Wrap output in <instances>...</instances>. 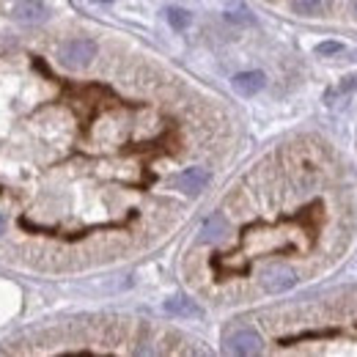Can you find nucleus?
<instances>
[{
	"mask_svg": "<svg viewBox=\"0 0 357 357\" xmlns=\"http://www.w3.org/2000/svg\"><path fill=\"white\" fill-rule=\"evenodd\" d=\"M176 184L181 192H187V195H198L201 190H206L209 174H206L204 168H184V171L176 176Z\"/></svg>",
	"mask_w": 357,
	"mask_h": 357,
	"instance_id": "423d86ee",
	"label": "nucleus"
},
{
	"mask_svg": "<svg viewBox=\"0 0 357 357\" xmlns=\"http://www.w3.org/2000/svg\"><path fill=\"white\" fill-rule=\"evenodd\" d=\"M6 228H8V220H6V215H3V212H0V236H3V234H6Z\"/></svg>",
	"mask_w": 357,
	"mask_h": 357,
	"instance_id": "ddd939ff",
	"label": "nucleus"
},
{
	"mask_svg": "<svg viewBox=\"0 0 357 357\" xmlns=\"http://www.w3.org/2000/svg\"><path fill=\"white\" fill-rule=\"evenodd\" d=\"M47 17H50V11H47L45 3H39V0H22L14 8V20L22 22V25H42Z\"/></svg>",
	"mask_w": 357,
	"mask_h": 357,
	"instance_id": "20e7f679",
	"label": "nucleus"
},
{
	"mask_svg": "<svg viewBox=\"0 0 357 357\" xmlns=\"http://www.w3.org/2000/svg\"><path fill=\"white\" fill-rule=\"evenodd\" d=\"M99 3H113V0H99Z\"/></svg>",
	"mask_w": 357,
	"mask_h": 357,
	"instance_id": "4468645a",
	"label": "nucleus"
},
{
	"mask_svg": "<svg viewBox=\"0 0 357 357\" xmlns=\"http://www.w3.org/2000/svg\"><path fill=\"white\" fill-rule=\"evenodd\" d=\"M261 347H264L261 335H259L256 330H248V327L234 330V333L225 338V352H228V355H259Z\"/></svg>",
	"mask_w": 357,
	"mask_h": 357,
	"instance_id": "f03ea898",
	"label": "nucleus"
},
{
	"mask_svg": "<svg viewBox=\"0 0 357 357\" xmlns=\"http://www.w3.org/2000/svg\"><path fill=\"white\" fill-rule=\"evenodd\" d=\"M225 234H228V223H225L223 215H212V218H206V223L201 225V242H206V245L220 242Z\"/></svg>",
	"mask_w": 357,
	"mask_h": 357,
	"instance_id": "0eeeda50",
	"label": "nucleus"
},
{
	"mask_svg": "<svg viewBox=\"0 0 357 357\" xmlns=\"http://www.w3.org/2000/svg\"><path fill=\"white\" fill-rule=\"evenodd\" d=\"M231 86L239 91L242 96H253V93H259V91L267 86V75H264V72H259V69L239 72V75H234Z\"/></svg>",
	"mask_w": 357,
	"mask_h": 357,
	"instance_id": "39448f33",
	"label": "nucleus"
},
{
	"mask_svg": "<svg viewBox=\"0 0 357 357\" xmlns=\"http://www.w3.org/2000/svg\"><path fill=\"white\" fill-rule=\"evenodd\" d=\"M165 20H168V25L176 28V31L190 28V22H192L190 11H184V8H168V11H165Z\"/></svg>",
	"mask_w": 357,
	"mask_h": 357,
	"instance_id": "1a4fd4ad",
	"label": "nucleus"
},
{
	"mask_svg": "<svg viewBox=\"0 0 357 357\" xmlns=\"http://www.w3.org/2000/svg\"><path fill=\"white\" fill-rule=\"evenodd\" d=\"M165 311L181 313V316H201V308H198L192 300H181V297H176V300H168V303H165Z\"/></svg>",
	"mask_w": 357,
	"mask_h": 357,
	"instance_id": "6e6552de",
	"label": "nucleus"
},
{
	"mask_svg": "<svg viewBox=\"0 0 357 357\" xmlns=\"http://www.w3.org/2000/svg\"><path fill=\"white\" fill-rule=\"evenodd\" d=\"M341 50H344V45H338V42H324V45L316 47L319 55H333V52H341Z\"/></svg>",
	"mask_w": 357,
	"mask_h": 357,
	"instance_id": "f8f14e48",
	"label": "nucleus"
},
{
	"mask_svg": "<svg viewBox=\"0 0 357 357\" xmlns=\"http://www.w3.org/2000/svg\"><path fill=\"white\" fill-rule=\"evenodd\" d=\"M96 52H99V47H96L93 39L77 36V39H69V42L61 45L58 61H61L66 69H86V66H91V61L96 58Z\"/></svg>",
	"mask_w": 357,
	"mask_h": 357,
	"instance_id": "f257e3e1",
	"label": "nucleus"
},
{
	"mask_svg": "<svg viewBox=\"0 0 357 357\" xmlns=\"http://www.w3.org/2000/svg\"><path fill=\"white\" fill-rule=\"evenodd\" d=\"M357 89V75H352V77H344V83H338V89L333 91L330 96H335V93H349V91Z\"/></svg>",
	"mask_w": 357,
	"mask_h": 357,
	"instance_id": "9b49d317",
	"label": "nucleus"
},
{
	"mask_svg": "<svg viewBox=\"0 0 357 357\" xmlns=\"http://www.w3.org/2000/svg\"><path fill=\"white\" fill-rule=\"evenodd\" d=\"M355 14H357V0H355Z\"/></svg>",
	"mask_w": 357,
	"mask_h": 357,
	"instance_id": "2eb2a0df",
	"label": "nucleus"
},
{
	"mask_svg": "<svg viewBox=\"0 0 357 357\" xmlns=\"http://www.w3.org/2000/svg\"><path fill=\"white\" fill-rule=\"evenodd\" d=\"M297 283V275H294V269L283 267V264H275V267H269L264 275H261V286L272 291V294H280V291H289L291 286Z\"/></svg>",
	"mask_w": 357,
	"mask_h": 357,
	"instance_id": "7ed1b4c3",
	"label": "nucleus"
},
{
	"mask_svg": "<svg viewBox=\"0 0 357 357\" xmlns=\"http://www.w3.org/2000/svg\"><path fill=\"white\" fill-rule=\"evenodd\" d=\"M321 6H324V0H294V8L300 14H316Z\"/></svg>",
	"mask_w": 357,
	"mask_h": 357,
	"instance_id": "9d476101",
	"label": "nucleus"
}]
</instances>
